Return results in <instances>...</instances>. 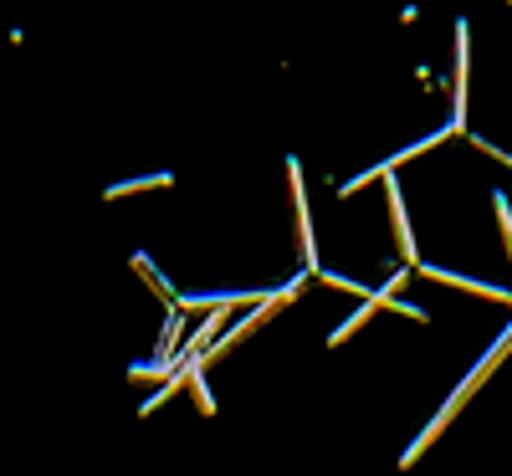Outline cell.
Masks as SVG:
<instances>
[{
	"instance_id": "3957f363",
	"label": "cell",
	"mask_w": 512,
	"mask_h": 476,
	"mask_svg": "<svg viewBox=\"0 0 512 476\" xmlns=\"http://www.w3.org/2000/svg\"><path fill=\"white\" fill-rule=\"evenodd\" d=\"M497 215H502V236H507V251H512V210H507V200L497 195Z\"/></svg>"
},
{
	"instance_id": "7a4b0ae2",
	"label": "cell",
	"mask_w": 512,
	"mask_h": 476,
	"mask_svg": "<svg viewBox=\"0 0 512 476\" xmlns=\"http://www.w3.org/2000/svg\"><path fill=\"white\" fill-rule=\"evenodd\" d=\"M169 185V175H149V180H128V185H113L108 190V200H118V195H134V190H164Z\"/></svg>"
},
{
	"instance_id": "6da1fadb",
	"label": "cell",
	"mask_w": 512,
	"mask_h": 476,
	"mask_svg": "<svg viewBox=\"0 0 512 476\" xmlns=\"http://www.w3.org/2000/svg\"><path fill=\"white\" fill-rule=\"evenodd\" d=\"M390 215H395V236H400V251L415 262V236H410V221H405V205H400V190L390 180Z\"/></svg>"
}]
</instances>
